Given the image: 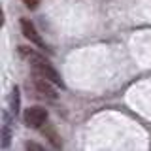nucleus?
I'll list each match as a JSON object with an SVG mask.
<instances>
[{"label":"nucleus","instance_id":"nucleus-1","mask_svg":"<svg viewBox=\"0 0 151 151\" xmlns=\"http://www.w3.org/2000/svg\"><path fill=\"white\" fill-rule=\"evenodd\" d=\"M47 123V110L42 106H32L25 111V125L28 129H42Z\"/></svg>","mask_w":151,"mask_h":151},{"label":"nucleus","instance_id":"nucleus-2","mask_svg":"<svg viewBox=\"0 0 151 151\" xmlns=\"http://www.w3.org/2000/svg\"><path fill=\"white\" fill-rule=\"evenodd\" d=\"M19 25H21V32H23V36H25L28 42H32V44H34V45H38L40 49H47L45 42L42 40V36H40V34H38V30H36L34 23H32L30 19L23 17L21 21H19Z\"/></svg>","mask_w":151,"mask_h":151},{"label":"nucleus","instance_id":"nucleus-3","mask_svg":"<svg viewBox=\"0 0 151 151\" xmlns=\"http://www.w3.org/2000/svg\"><path fill=\"white\" fill-rule=\"evenodd\" d=\"M53 81H49V79L45 78H38V76H34V87L36 91L42 94V96L49 98V100H57L59 98V93H57V89L53 87Z\"/></svg>","mask_w":151,"mask_h":151},{"label":"nucleus","instance_id":"nucleus-4","mask_svg":"<svg viewBox=\"0 0 151 151\" xmlns=\"http://www.w3.org/2000/svg\"><path fill=\"white\" fill-rule=\"evenodd\" d=\"M42 132H44V136H47V140H49V144L53 145V147H60V138H59V134L55 132V129L51 125H45L42 127Z\"/></svg>","mask_w":151,"mask_h":151},{"label":"nucleus","instance_id":"nucleus-5","mask_svg":"<svg viewBox=\"0 0 151 151\" xmlns=\"http://www.w3.org/2000/svg\"><path fill=\"white\" fill-rule=\"evenodd\" d=\"M12 111L13 113L19 111V87H13L12 91Z\"/></svg>","mask_w":151,"mask_h":151},{"label":"nucleus","instance_id":"nucleus-6","mask_svg":"<svg viewBox=\"0 0 151 151\" xmlns=\"http://www.w3.org/2000/svg\"><path fill=\"white\" fill-rule=\"evenodd\" d=\"M23 4H25L28 9H36L40 6V0H23Z\"/></svg>","mask_w":151,"mask_h":151},{"label":"nucleus","instance_id":"nucleus-7","mask_svg":"<svg viewBox=\"0 0 151 151\" xmlns=\"http://www.w3.org/2000/svg\"><path fill=\"white\" fill-rule=\"evenodd\" d=\"M25 147H27V149H36V151H42V145L34 144V142H27V144H25Z\"/></svg>","mask_w":151,"mask_h":151}]
</instances>
